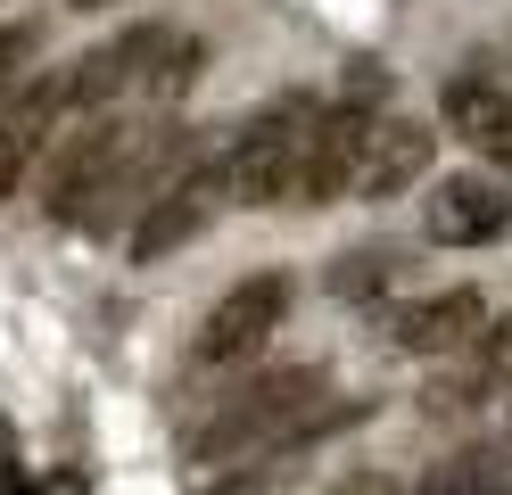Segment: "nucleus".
<instances>
[{
  "instance_id": "nucleus-1",
  "label": "nucleus",
  "mask_w": 512,
  "mask_h": 495,
  "mask_svg": "<svg viewBox=\"0 0 512 495\" xmlns=\"http://www.w3.org/2000/svg\"><path fill=\"white\" fill-rule=\"evenodd\" d=\"M339 421H356V405H323V372H314V363H273V372L240 380L199 429H190V462L215 479L223 462L314 446V438H331Z\"/></svg>"
},
{
  "instance_id": "nucleus-2",
  "label": "nucleus",
  "mask_w": 512,
  "mask_h": 495,
  "mask_svg": "<svg viewBox=\"0 0 512 495\" xmlns=\"http://www.w3.org/2000/svg\"><path fill=\"white\" fill-rule=\"evenodd\" d=\"M314 116H323V99H314V91L265 99V108L240 124V141L215 157L223 198H232V207H256V215H265V207H290V198H298V165H306Z\"/></svg>"
},
{
  "instance_id": "nucleus-3",
  "label": "nucleus",
  "mask_w": 512,
  "mask_h": 495,
  "mask_svg": "<svg viewBox=\"0 0 512 495\" xmlns=\"http://www.w3.org/2000/svg\"><path fill=\"white\" fill-rule=\"evenodd\" d=\"M133 141H141V116H83L67 141H58L50 174H42V207L58 223H83L100 207V190L116 182V165L133 157Z\"/></svg>"
},
{
  "instance_id": "nucleus-4",
  "label": "nucleus",
  "mask_w": 512,
  "mask_h": 495,
  "mask_svg": "<svg viewBox=\"0 0 512 495\" xmlns=\"http://www.w3.org/2000/svg\"><path fill=\"white\" fill-rule=\"evenodd\" d=\"M290 306H298V281L290 273H248V281H232L207 306V322H199V363H256L273 347V330L290 322Z\"/></svg>"
},
{
  "instance_id": "nucleus-5",
  "label": "nucleus",
  "mask_w": 512,
  "mask_h": 495,
  "mask_svg": "<svg viewBox=\"0 0 512 495\" xmlns=\"http://www.w3.org/2000/svg\"><path fill=\"white\" fill-rule=\"evenodd\" d=\"M174 50H182V33H174V25H124L116 42L83 50V58L67 66V83H75V108H83V116H116V99L133 91V83H157Z\"/></svg>"
},
{
  "instance_id": "nucleus-6",
  "label": "nucleus",
  "mask_w": 512,
  "mask_h": 495,
  "mask_svg": "<svg viewBox=\"0 0 512 495\" xmlns=\"http://www.w3.org/2000/svg\"><path fill=\"white\" fill-rule=\"evenodd\" d=\"M372 108H323L306 132V165H298V207H339L356 198V174H364V149H372Z\"/></svg>"
},
{
  "instance_id": "nucleus-7",
  "label": "nucleus",
  "mask_w": 512,
  "mask_h": 495,
  "mask_svg": "<svg viewBox=\"0 0 512 495\" xmlns=\"http://www.w3.org/2000/svg\"><path fill=\"white\" fill-rule=\"evenodd\" d=\"M75 108V83L67 66H50V75H34L17 91V108H0V198H17L25 174H34V157L50 149V124Z\"/></svg>"
},
{
  "instance_id": "nucleus-8",
  "label": "nucleus",
  "mask_w": 512,
  "mask_h": 495,
  "mask_svg": "<svg viewBox=\"0 0 512 495\" xmlns=\"http://www.w3.org/2000/svg\"><path fill=\"white\" fill-rule=\"evenodd\" d=\"M512 231V190L496 174H438L430 182V240L438 248H488Z\"/></svg>"
},
{
  "instance_id": "nucleus-9",
  "label": "nucleus",
  "mask_w": 512,
  "mask_h": 495,
  "mask_svg": "<svg viewBox=\"0 0 512 495\" xmlns=\"http://www.w3.org/2000/svg\"><path fill=\"white\" fill-rule=\"evenodd\" d=\"M223 215V174H215V157L207 165H190V174L157 198V207L133 223V264H166L174 248H190L199 231Z\"/></svg>"
},
{
  "instance_id": "nucleus-10",
  "label": "nucleus",
  "mask_w": 512,
  "mask_h": 495,
  "mask_svg": "<svg viewBox=\"0 0 512 495\" xmlns=\"http://www.w3.org/2000/svg\"><path fill=\"white\" fill-rule=\"evenodd\" d=\"M479 330H488V297L446 289V297H422V306L389 314V347H405V355H471Z\"/></svg>"
},
{
  "instance_id": "nucleus-11",
  "label": "nucleus",
  "mask_w": 512,
  "mask_h": 495,
  "mask_svg": "<svg viewBox=\"0 0 512 495\" xmlns=\"http://www.w3.org/2000/svg\"><path fill=\"white\" fill-rule=\"evenodd\" d=\"M430 149H438L430 124L380 116L372 124V149H364V174H356V198H405L413 182H430Z\"/></svg>"
},
{
  "instance_id": "nucleus-12",
  "label": "nucleus",
  "mask_w": 512,
  "mask_h": 495,
  "mask_svg": "<svg viewBox=\"0 0 512 495\" xmlns=\"http://www.w3.org/2000/svg\"><path fill=\"white\" fill-rule=\"evenodd\" d=\"M438 124L455 132V141H471V149H496L504 132H512V91H504L496 75H446Z\"/></svg>"
},
{
  "instance_id": "nucleus-13",
  "label": "nucleus",
  "mask_w": 512,
  "mask_h": 495,
  "mask_svg": "<svg viewBox=\"0 0 512 495\" xmlns=\"http://www.w3.org/2000/svg\"><path fill=\"white\" fill-rule=\"evenodd\" d=\"M504 380H512V314L479 330V347L463 355V372H455V380H438L430 396H438V405H479V396L504 388Z\"/></svg>"
},
{
  "instance_id": "nucleus-14",
  "label": "nucleus",
  "mask_w": 512,
  "mask_h": 495,
  "mask_svg": "<svg viewBox=\"0 0 512 495\" xmlns=\"http://www.w3.org/2000/svg\"><path fill=\"white\" fill-rule=\"evenodd\" d=\"M413 495H512V454H455V462H430Z\"/></svg>"
},
{
  "instance_id": "nucleus-15",
  "label": "nucleus",
  "mask_w": 512,
  "mask_h": 495,
  "mask_svg": "<svg viewBox=\"0 0 512 495\" xmlns=\"http://www.w3.org/2000/svg\"><path fill=\"white\" fill-rule=\"evenodd\" d=\"M397 273H405L397 248H339V256H331V289H339V297H380Z\"/></svg>"
},
{
  "instance_id": "nucleus-16",
  "label": "nucleus",
  "mask_w": 512,
  "mask_h": 495,
  "mask_svg": "<svg viewBox=\"0 0 512 495\" xmlns=\"http://www.w3.org/2000/svg\"><path fill=\"white\" fill-rule=\"evenodd\" d=\"M34 58H42V17L0 25V108H17V91H25V75H34Z\"/></svg>"
},
{
  "instance_id": "nucleus-17",
  "label": "nucleus",
  "mask_w": 512,
  "mask_h": 495,
  "mask_svg": "<svg viewBox=\"0 0 512 495\" xmlns=\"http://www.w3.org/2000/svg\"><path fill=\"white\" fill-rule=\"evenodd\" d=\"M331 495H397V479H389V471H347Z\"/></svg>"
},
{
  "instance_id": "nucleus-18",
  "label": "nucleus",
  "mask_w": 512,
  "mask_h": 495,
  "mask_svg": "<svg viewBox=\"0 0 512 495\" xmlns=\"http://www.w3.org/2000/svg\"><path fill=\"white\" fill-rule=\"evenodd\" d=\"M488 157H496V174H512V132H504V141H496Z\"/></svg>"
},
{
  "instance_id": "nucleus-19",
  "label": "nucleus",
  "mask_w": 512,
  "mask_h": 495,
  "mask_svg": "<svg viewBox=\"0 0 512 495\" xmlns=\"http://www.w3.org/2000/svg\"><path fill=\"white\" fill-rule=\"evenodd\" d=\"M67 9H100V0H67Z\"/></svg>"
},
{
  "instance_id": "nucleus-20",
  "label": "nucleus",
  "mask_w": 512,
  "mask_h": 495,
  "mask_svg": "<svg viewBox=\"0 0 512 495\" xmlns=\"http://www.w3.org/2000/svg\"><path fill=\"white\" fill-rule=\"evenodd\" d=\"M9 495H25V487H9Z\"/></svg>"
}]
</instances>
